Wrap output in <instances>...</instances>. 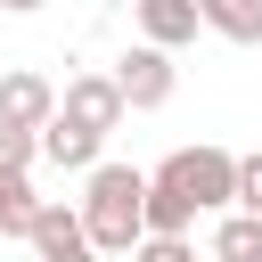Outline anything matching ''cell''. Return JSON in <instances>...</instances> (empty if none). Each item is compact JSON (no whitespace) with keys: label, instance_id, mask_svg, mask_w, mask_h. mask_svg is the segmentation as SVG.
<instances>
[{"label":"cell","instance_id":"cell-1","mask_svg":"<svg viewBox=\"0 0 262 262\" xmlns=\"http://www.w3.org/2000/svg\"><path fill=\"white\" fill-rule=\"evenodd\" d=\"M82 229L98 254H139L147 246V172L131 164H98L82 180Z\"/></svg>","mask_w":262,"mask_h":262},{"label":"cell","instance_id":"cell-2","mask_svg":"<svg viewBox=\"0 0 262 262\" xmlns=\"http://www.w3.org/2000/svg\"><path fill=\"white\" fill-rule=\"evenodd\" d=\"M164 172L196 196V213H237V156L229 147H180V156H164Z\"/></svg>","mask_w":262,"mask_h":262},{"label":"cell","instance_id":"cell-3","mask_svg":"<svg viewBox=\"0 0 262 262\" xmlns=\"http://www.w3.org/2000/svg\"><path fill=\"white\" fill-rule=\"evenodd\" d=\"M115 82H123V106L131 115H156V106H172V90H180V66L164 57V49H123V66H115Z\"/></svg>","mask_w":262,"mask_h":262},{"label":"cell","instance_id":"cell-4","mask_svg":"<svg viewBox=\"0 0 262 262\" xmlns=\"http://www.w3.org/2000/svg\"><path fill=\"white\" fill-rule=\"evenodd\" d=\"M57 82L49 74H33V66H8L0 74V123H16V131H49L57 123Z\"/></svg>","mask_w":262,"mask_h":262},{"label":"cell","instance_id":"cell-5","mask_svg":"<svg viewBox=\"0 0 262 262\" xmlns=\"http://www.w3.org/2000/svg\"><path fill=\"white\" fill-rule=\"evenodd\" d=\"M57 115L106 139V131H115L131 106H123V82H115V74H74V82H66V98H57Z\"/></svg>","mask_w":262,"mask_h":262},{"label":"cell","instance_id":"cell-6","mask_svg":"<svg viewBox=\"0 0 262 262\" xmlns=\"http://www.w3.org/2000/svg\"><path fill=\"white\" fill-rule=\"evenodd\" d=\"M131 25H139L147 49L172 57V49H188V41L205 33V8H196V0H131Z\"/></svg>","mask_w":262,"mask_h":262},{"label":"cell","instance_id":"cell-7","mask_svg":"<svg viewBox=\"0 0 262 262\" xmlns=\"http://www.w3.org/2000/svg\"><path fill=\"white\" fill-rule=\"evenodd\" d=\"M33 254H41V262L98 254V246H90V229H82V205H41V221H33Z\"/></svg>","mask_w":262,"mask_h":262},{"label":"cell","instance_id":"cell-8","mask_svg":"<svg viewBox=\"0 0 262 262\" xmlns=\"http://www.w3.org/2000/svg\"><path fill=\"white\" fill-rule=\"evenodd\" d=\"M41 156H49V164H57V172H82V180H90V172H98V164H106V139H98V131H82V123H66V115H57V123H49V131H41Z\"/></svg>","mask_w":262,"mask_h":262},{"label":"cell","instance_id":"cell-9","mask_svg":"<svg viewBox=\"0 0 262 262\" xmlns=\"http://www.w3.org/2000/svg\"><path fill=\"white\" fill-rule=\"evenodd\" d=\"M188 221H196V196L156 164L147 172V237H188Z\"/></svg>","mask_w":262,"mask_h":262},{"label":"cell","instance_id":"cell-10","mask_svg":"<svg viewBox=\"0 0 262 262\" xmlns=\"http://www.w3.org/2000/svg\"><path fill=\"white\" fill-rule=\"evenodd\" d=\"M41 205H49V196H33V172H0V237H25V246H33Z\"/></svg>","mask_w":262,"mask_h":262},{"label":"cell","instance_id":"cell-11","mask_svg":"<svg viewBox=\"0 0 262 262\" xmlns=\"http://www.w3.org/2000/svg\"><path fill=\"white\" fill-rule=\"evenodd\" d=\"M196 8H205V33H221V41H237V49L262 41V0H196Z\"/></svg>","mask_w":262,"mask_h":262},{"label":"cell","instance_id":"cell-12","mask_svg":"<svg viewBox=\"0 0 262 262\" xmlns=\"http://www.w3.org/2000/svg\"><path fill=\"white\" fill-rule=\"evenodd\" d=\"M213 262H262V221L254 213H221L213 221Z\"/></svg>","mask_w":262,"mask_h":262},{"label":"cell","instance_id":"cell-13","mask_svg":"<svg viewBox=\"0 0 262 262\" xmlns=\"http://www.w3.org/2000/svg\"><path fill=\"white\" fill-rule=\"evenodd\" d=\"M33 164H41V131L0 123V172H33Z\"/></svg>","mask_w":262,"mask_h":262},{"label":"cell","instance_id":"cell-14","mask_svg":"<svg viewBox=\"0 0 262 262\" xmlns=\"http://www.w3.org/2000/svg\"><path fill=\"white\" fill-rule=\"evenodd\" d=\"M237 213H254V221H262V147H254V156H237Z\"/></svg>","mask_w":262,"mask_h":262},{"label":"cell","instance_id":"cell-15","mask_svg":"<svg viewBox=\"0 0 262 262\" xmlns=\"http://www.w3.org/2000/svg\"><path fill=\"white\" fill-rule=\"evenodd\" d=\"M131 262H196V246H188V237H147Z\"/></svg>","mask_w":262,"mask_h":262},{"label":"cell","instance_id":"cell-16","mask_svg":"<svg viewBox=\"0 0 262 262\" xmlns=\"http://www.w3.org/2000/svg\"><path fill=\"white\" fill-rule=\"evenodd\" d=\"M0 8H8V16H33V8H49V0H0Z\"/></svg>","mask_w":262,"mask_h":262},{"label":"cell","instance_id":"cell-17","mask_svg":"<svg viewBox=\"0 0 262 262\" xmlns=\"http://www.w3.org/2000/svg\"><path fill=\"white\" fill-rule=\"evenodd\" d=\"M0 246H8V237H0Z\"/></svg>","mask_w":262,"mask_h":262}]
</instances>
